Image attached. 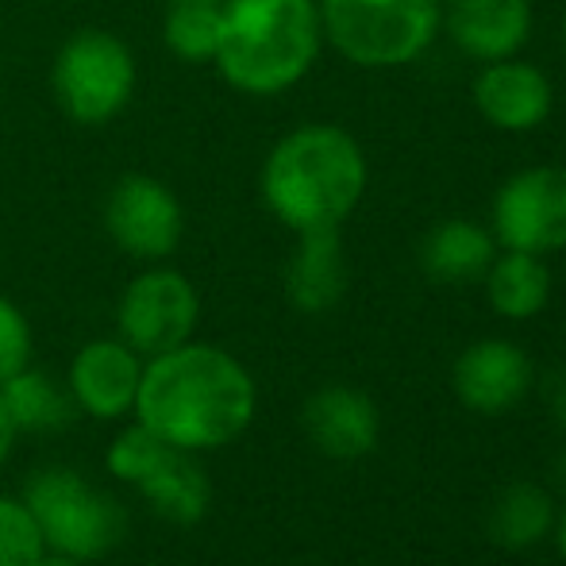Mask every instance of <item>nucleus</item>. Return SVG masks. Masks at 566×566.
<instances>
[{
    "label": "nucleus",
    "mask_w": 566,
    "mask_h": 566,
    "mask_svg": "<svg viewBox=\"0 0 566 566\" xmlns=\"http://www.w3.org/2000/svg\"><path fill=\"white\" fill-rule=\"evenodd\" d=\"M451 389L470 412L497 417L524 401L532 389V363L509 339H478L454 358Z\"/></svg>",
    "instance_id": "10"
},
{
    "label": "nucleus",
    "mask_w": 566,
    "mask_h": 566,
    "mask_svg": "<svg viewBox=\"0 0 566 566\" xmlns=\"http://www.w3.org/2000/svg\"><path fill=\"white\" fill-rule=\"evenodd\" d=\"M324 39L366 70L405 66L432 46L443 0H316Z\"/></svg>",
    "instance_id": "5"
},
{
    "label": "nucleus",
    "mask_w": 566,
    "mask_h": 566,
    "mask_svg": "<svg viewBox=\"0 0 566 566\" xmlns=\"http://www.w3.org/2000/svg\"><path fill=\"white\" fill-rule=\"evenodd\" d=\"M347 290V254H343L339 228L301 231L285 262V297L301 313H328Z\"/></svg>",
    "instance_id": "15"
},
{
    "label": "nucleus",
    "mask_w": 566,
    "mask_h": 566,
    "mask_svg": "<svg viewBox=\"0 0 566 566\" xmlns=\"http://www.w3.org/2000/svg\"><path fill=\"white\" fill-rule=\"evenodd\" d=\"M170 4H181V0H170ZM212 4H220V0H212Z\"/></svg>",
    "instance_id": "29"
},
{
    "label": "nucleus",
    "mask_w": 566,
    "mask_h": 566,
    "mask_svg": "<svg viewBox=\"0 0 566 566\" xmlns=\"http://www.w3.org/2000/svg\"><path fill=\"white\" fill-rule=\"evenodd\" d=\"M563 51H566V15H563Z\"/></svg>",
    "instance_id": "28"
},
{
    "label": "nucleus",
    "mask_w": 566,
    "mask_h": 566,
    "mask_svg": "<svg viewBox=\"0 0 566 566\" xmlns=\"http://www.w3.org/2000/svg\"><path fill=\"white\" fill-rule=\"evenodd\" d=\"M105 228L124 254L163 262L186 235V212L166 181L150 174H124L105 197Z\"/></svg>",
    "instance_id": "9"
},
{
    "label": "nucleus",
    "mask_w": 566,
    "mask_h": 566,
    "mask_svg": "<svg viewBox=\"0 0 566 566\" xmlns=\"http://www.w3.org/2000/svg\"><path fill=\"white\" fill-rule=\"evenodd\" d=\"M254 378L212 343H181L143 366L135 417L178 451H212L239 440L254 417Z\"/></svg>",
    "instance_id": "1"
},
{
    "label": "nucleus",
    "mask_w": 566,
    "mask_h": 566,
    "mask_svg": "<svg viewBox=\"0 0 566 566\" xmlns=\"http://www.w3.org/2000/svg\"><path fill=\"white\" fill-rule=\"evenodd\" d=\"M0 397H4L15 432L43 436V432H62V428L74 424V412H77L74 397L43 370L23 366L20 374L0 381Z\"/></svg>",
    "instance_id": "19"
},
{
    "label": "nucleus",
    "mask_w": 566,
    "mask_h": 566,
    "mask_svg": "<svg viewBox=\"0 0 566 566\" xmlns=\"http://www.w3.org/2000/svg\"><path fill=\"white\" fill-rule=\"evenodd\" d=\"M43 552V536L23 501L0 497V566H35Z\"/></svg>",
    "instance_id": "22"
},
{
    "label": "nucleus",
    "mask_w": 566,
    "mask_h": 566,
    "mask_svg": "<svg viewBox=\"0 0 566 566\" xmlns=\"http://www.w3.org/2000/svg\"><path fill=\"white\" fill-rule=\"evenodd\" d=\"M23 509L35 521L46 552L105 559L127 536V509L70 467H43L23 485Z\"/></svg>",
    "instance_id": "4"
},
{
    "label": "nucleus",
    "mask_w": 566,
    "mask_h": 566,
    "mask_svg": "<svg viewBox=\"0 0 566 566\" xmlns=\"http://www.w3.org/2000/svg\"><path fill=\"white\" fill-rule=\"evenodd\" d=\"M443 23L470 59H513L528 43L532 0H443Z\"/></svg>",
    "instance_id": "14"
},
{
    "label": "nucleus",
    "mask_w": 566,
    "mask_h": 566,
    "mask_svg": "<svg viewBox=\"0 0 566 566\" xmlns=\"http://www.w3.org/2000/svg\"><path fill=\"white\" fill-rule=\"evenodd\" d=\"M555 539H559V555H563V563H566V513L559 516V524H555Z\"/></svg>",
    "instance_id": "27"
},
{
    "label": "nucleus",
    "mask_w": 566,
    "mask_h": 566,
    "mask_svg": "<svg viewBox=\"0 0 566 566\" xmlns=\"http://www.w3.org/2000/svg\"><path fill=\"white\" fill-rule=\"evenodd\" d=\"M482 282L493 313L505 321H532L552 297V270L539 254L528 251H497Z\"/></svg>",
    "instance_id": "18"
},
{
    "label": "nucleus",
    "mask_w": 566,
    "mask_h": 566,
    "mask_svg": "<svg viewBox=\"0 0 566 566\" xmlns=\"http://www.w3.org/2000/svg\"><path fill=\"white\" fill-rule=\"evenodd\" d=\"M220 8H224V0H220V4H212V0H181V4L166 8L163 39L174 59L193 62V66L217 59Z\"/></svg>",
    "instance_id": "21"
},
{
    "label": "nucleus",
    "mask_w": 566,
    "mask_h": 566,
    "mask_svg": "<svg viewBox=\"0 0 566 566\" xmlns=\"http://www.w3.org/2000/svg\"><path fill=\"white\" fill-rule=\"evenodd\" d=\"M139 493L163 521L170 524H197L212 505V482L193 451L166 448L163 459L139 478Z\"/></svg>",
    "instance_id": "16"
},
{
    "label": "nucleus",
    "mask_w": 566,
    "mask_h": 566,
    "mask_svg": "<svg viewBox=\"0 0 566 566\" xmlns=\"http://www.w3.org/2000/svg\"><path fill=\"white\" fill-rule=\"evenodd\" d=\"M474 105L501 132H532L552 116L555 90L532 62L497 59L474 77Z\"/></svg>",
    "instance_id": "13"
},
{
    "label": "nucleus",
    "mask_w": 566,
    "mask_h": 566,
    "mask_svg": "<svg viewBox=\"0 0 566 566\" xmlns=\"http://www.w3.org/2000/svg\"><path fill=\"white\" fill-rule=\"evenodd\" d=\"M262 205L290 231L339 228L366 193V155L336 124H301L262 163Z\"/></svg>",
    "instance_id": "2"
},
{
    "label": "nucleus",
    "mask_w": 566,
    "mask_h": 566,
    "mask_svg": "<svg viewBox=\"0 0 566 566\" xmlns=\"http://www.w3.org/2000/svg\"><path fill=\"white\" fill-rule=\"evenodd\" d=\"M552 524H555L552 497L532 482L505 485L497 493V501L490 505V536L505 552H528V547H536L552 532Z\"/></svg>",
    "instance_id": "20"
},
{
    "label": "nucleus",
    "mask_w": 566,
    "mask_h": 566,
    "mask_svg": "<svg viewBox=\"0 0 566 566\" xmlns=\"http://www.w3.org/2000/svg\"><path fill=\"white\" fill-rule=\"evenodd\" d=\"M15 424H12V417H8V405H4V397H0V467L8 462V454H12V443H15Z\"/></svg>",
    "instance_id": "25"
},
{
    "label": "nucleus",
    "mask_w": 566,
    "mask_h": 566,
    "mask_svg": "<svg viewBox=\"0 0 566 566\" xmlns=\"http://www.w3.org/2000/svg\"><path fill=\"white\" fill-rule=\"evenodd\" d=\"M166 448H170V443L158 440L147 424L135 420L132 428H124V432L116 436L113 448H108V474H116L119 482H139V478L163 459Z\"/></svg>",
    "instance_id": "23"
},
{
    "label": "nucleus",
    "mask_w": 566,
    "mask_h": 566,
    "mask_svg": "<svg viewBox=\"0 0 566 566\" xmlns=\"http://www.w3.org/2000/svg\"><path fill=\"white\" fill-rule=\"evenodd\" d=\"M497 254V239L474 220H443L420 243V266L440 285L482 282Z\"/></svg>",
    "instance_id": "17"
},
{
    "label": "nucleus",
    "mask_w": 566,
    "mask_h": 566,
    "mask_svg": "<svg viewBox=\"0 0 566 566\" xmlns=\"http://www.w3.org/2000/svg\"><path fill=\"white\" fill-rule=\"evenodd\" d=\"M143 363L124 339H93L70 363V397L97 420H119L135 409Z\"/></svg>",
    "instance_id": "11"
},
{
    "label": "nucleus",
    "mask_w": 566,
    "mask_h": 566,
    "mask_svg": "<svg viewBox=\"0 0 566 566\" xmlns=\"http://www.w3.org/2000/svg\"><path fill=\"white\" fill-rule=\"evenodd\" d=\"M197 316H201V297H197L193 282L178 270L155 266L127 282L116 308V328L135 355L155 358L189 343Z\"/></svg>",
    "instance_id": "7"
},
{
    "label": "nucleus",
    "mask_w": 566,
    "mask_h": 566,
    "mask_svg": "<svg viewBox=\"0 0 566 566\" xmlns=\"http://www.w3.org/2000/svg\"><path fill=\"white\" fill-rule=\"evenodd\" d=\"M31 363V324L8 297H0V381Z\"/></svg>",
    "instance_id": "24"
},
{
    "label": "nucleus",
    "mask_w": 566,
    "mask_h": 566,
    "mask_svg": "<svg viewBox=\"0 0 566 566\" xmlns=\"http://www.w3.org/2000/svg\"><path fill=\"white\" fill-rule=\"evenodd\" d=\"M324 43L316 0H224L217 70L247 97H274L313 70Z\"/></svg>",
    "instance_id": "3"
},
{
    "label": "nucleus",
    "mask_w": 566,
    "mask_h": 566,
    "mask_svg": "<svg viewBox=\"0 0 566 566\" xmlns=\"http://www.w3.org/2000/svg\"><path fill=\"white\" fill-rule=\"evenodd\" d=\"M35 566H85V559H74V555H62V552H43V559Z\"/></svg>",
    "instance_id": "26"
},
{
    "label": "nucleus",
    "mask_w": 566,
    "mask_h": 566,
    "mask_svg": "<svg viewBox=\"0 0 566 566\" xmlns=\"http://www.w3.org/2000/svg\"><path fill=\"white\" fill-rule=\"evenodd\" d=\"M51 85L59 108L74 124L101 127L132 105L135 54L113 31L82 28L54 54Z\"/></svg>",
    "instance_id": "6"
},
{
    "label": "nucleus",
    "mask_w": 566,
    "mask_h": 566,
    "mask_svg": "<svg viewBox=\"0 0 566 566\" xmlns=\"http://www.w3.org/2000/svg\"><path fill=\"white\" fill-rule=\"evenodd\" d=\"M493 239L501 251L547 254L566 247V166H528L493 197Z\"/></svg>",
    "instance_id": "8"
},
{
    "label": "nucleus",
    "mask_w": 566,
    "mask_h": 566,
    "mask_svg": "<svg viewBox=\"0 0 566 566\" xmlns=\"http://www.w3.org/2000/svg\"><path fill=\"white\" fill-rule=\"evenodd\" d=\"M305 436L328 459H363L381 436L378 405L355 386H324L305 401L301 412Z\"/></svg>",
    "instance_id": "12"
}]
</instances>
